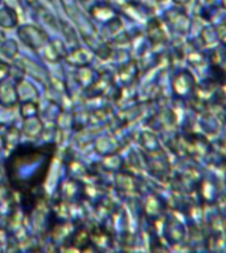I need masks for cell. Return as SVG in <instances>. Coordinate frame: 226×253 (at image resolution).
<instances>
[{"instance_id":"3","label":"cell","mask_w":226,"mask_h":253,"mask_svg":"<svg viewBox=\"0 0 226 253\" xmlns=\"http://www.w3.org/2000/svg\"><path fill=\"white\" fill-rule=\"evenodd\" d=\"M17 92L13 86L9 83H1L0 84V103L4 107H12L17 103Z\"/></svg>"},{"instance_id":"9","label":"cell","mask_w":226,"mask_h":253,"mask_svg":"<svg viewBox=\"0 0 226 253\" xmlns=\"http://www.w3.org/2000/svg\"><path fill=\"white\" fill-rule=\"evenodd\" d=\"M0 1H1V0H0Z\"/></svg>"},{"instance_id":"4","label":"cell","mask_w":226,"mask_h":253,"mask_svg":"<svg viewBox=\"0 0 226 253\" xmlns=\"http://www.w3.org/2000/svg\"><path fill=\"white\" fill-rule=\"evenodd\" d=\"M17 24V13L13 8L4 7L0 9V27L9 29L16 27Z\"/></svg>"},{"instance_id":"1","label":"cell","mask_w":226,"mask_h":253,"mask_svg":"<svg viewBox=\"0 0 226 253\" xmlns=\"http://www.w3.org/2000/svg\"><path fill=\"white\" fill-rule=\"evenodd\" d=\"M52 153L36 149L35 146H20L19 150L9 157L8 174L15 187L32 190L41 185L51 164Z\"/></svg>"},{"instance_id":"2","label":"cell","mask_w":226,"mask_h":253,"mask_svg":"<svg viewBox=\"0 0 226 253\" xmlns=\"http://www.w3.org/2000/svg\"><path fill=\"white\" fill-rule=\"evenodd\" d=\"M19 36L25 45L35 49V50L43 47L48 41L47 33L39 29V28L32 27V25H25V27L20 28Z\"/></svg>"},{"instance_id":"8","label":"cell","mask_w":226,"mask_h":253,"mask_svg":"<svg viewBox=\"0 0 226 253\" xmlns=\"http://www.w3.org/2000/svg\"><path fill=\"white\" fill-rule=\"evenodd\" d=\"M222 3H224V5L226 7V0H222Z\"/></svg>"},{"instance_id":"7","label":"cell","mask_w":226,"mask_h":253,"mask_svg":"<svg viewBox=\"0 0 226 253\" xmlns=\"http://www.w3.org/2000/svg\"><path fill=\"white\" fill-rule=\"evenodd\" d=\"M174 1H177V3L182 4V3H186V1H189V0H174Z\"/></svg>"},{"instance_id":"6","label":"cell","mask_w":226,"mask_h":253,"mask_svg":"<svg viewBox=\"0 0 226 253\" xmlns=\"http://www.w3.org/2000/svg\"><path fill=\"white\" fill-rule=\"evenodd\" d=\"M8 71H9V66H8L7 63H4L0 61V82L7 77Z\"/></svg>"},{"instance_id":"5","label":"cell","mask_w":226,"mask_h":253,"mask_svg":"<svg viewBox=\"0 0 226 253\" xmlns=\"http://www.w3.org/2000/svg\"><path fill=\"white\" fill-rule=\"evenodd\" d=\"M21 110H28V112H24V114H21L25 119L35 118L36 114H37V106H36L35 103H32V102L24 103L23 106H21Z\"/></svg>"}]
</instances>
